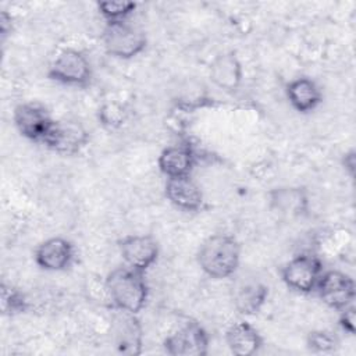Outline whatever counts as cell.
<instances>
[{"mask_svg": "<svg viewBox=\"0 0 356 356\" xmlns=\"http://www.w3.org/2000/svg\"><path fill=\"white\" fill-rule=\"evenodd\" d=\"M202 271L214 280L235 274L241 261V245L228 234H214L204 239L196 254Z\"/></svg>", "mask_w": 356, "mask_h": 356, "instance_id": "6da1fadb", "label": "cell"}, {"mask_svg": "<svg viewBox=\"0 0 356 356\" xmlns=\"http://www.w3.org/2000/svg\"><path fill=\"white\" fill-rule=\"evenodd\" d=\"M108 300L117 310L138 314L149 298V286L145 273L129 267L113 270L104 281Z\"/></svg>", "mask_w": 356, "mask_h": 356, "instance_id": "7a4b0ae2", "label": "cell"}, {"mask_svg": "<svg viewBox=\"0 0 356 356\" xmlns=\"http://www.w3.org/2000/svg\"><path fill=\"white\" fill-rule=\"evenodd\" d=\"M102 42L107 54L121 60L136 57L147 43L145 32L128 21L106 24Z\"/></svg>", "mask_w": 356, "mask_h": 356, "instance_id": "3957f363", "label": "cell"}, {"mask_svg": "<svg viewBox=\"0 0 356 356\" xmlns=\"http://www.w3.org/2000/svg\"><path fill=\"white\" fill-rule=\"evenodd\" d=\"M47 76L63 85L86 86L92 78V67L82 51L64 49L50 64Z\"/></svg>", "mask_w": 356, "mask_h": 356, "instance_id": "277c9868", "label": "cell"}, {"mask_svg": "<svg viewBox=\"0 0 356 356\" xmlns=\"http://www.w3.org/2000/svg\"><path fill=\"white\" fill-rule=\"evenodd\" d=\"M321 273V260L310 253H300L292 257L281 268V277L285 285L299 293L313 292Z\"/></svg>", "mask_w": 356, "mask_h": 356, "instance_id": "5b68a950", "label": "cell"}, {"mask_svg": "<svg viewBox=\"0 0 356 356\" xmlns=\"http://www.w3.org/2000/svg\"><path fill=\"white\" fill-rule=\"evenodd\" d=\"M314 291H317L327 306L335 310H342L353 305L356 295L353 278L339 270L323 271Z\"/></svg>", "mask_w": 356, "mask_h": 356, "instance_id": "8992f818", "label": "cell"}, {"mask_svg": "<svg viewBox=\"0 0 356 356\" xmlns=\"http://www.w3.org/2000/svg\"><path fill=\"white\" fill-rule=\"evenodd\" d=\"M88 142L89 134L81 122L63 120L53 122L43 145L58 154L74 156L79 153Z\"/></svg>", "mask_w": 356, "mask_h": 356, "instance_id": "52a82bcc", "label": "cell"}, {"mask_svg": "<svg viewBox=\"0 0 356 356\" xmlns=\"http://www.w3.org/2000/svg\"><path fill=\"white\" fill-rule=\"evenodd\" d=\"M164 350L171 356H204L209 350V335L196 321H188L164 339Z\"/></svg>", "mask_w": 356, "mask_h": 356, "instance_id": "ba28073f", "label": "cell"}, {"mask_svg": "<svg viewBox=\"0 0 356 356\" xmlns=\"http://www.w3.org/2000/svg\"><path fill=\"white\" fill-rule=\"evenodd\" d=\"M13 120L17 131L26 139L43 143L54 120L38 103H21L14 108Z\"/></svg>", "mask_w": 356, "mask_h": 356, "instance_id": "9c48e42d", "label": "cell"}, {"mask_svg": "<svg viewBox=\"0 0 356 356\" xmlns=\"http://www.w3.org/2000/svg\"><path fill=\"white\" fill-rule=\"evenodd\" d=\"M127 267L146 273L159 257V245L150 235H128L118 242Z\"/></svg>", "mask_w": 356, "mask_h": 356, "instance_id": "30bf717a", "label": "cell"}, {"mask_svg": "<svg viewBox=\"0 0 356 356\" xmlns=\"http://www.w3.org/2000/svg\"><path fill=\"white\" fill-rule=\"evenodd\" d=\"M114 346L124 355H139L142 352V325L134 313L117 310L111 325Z\"/></svg>", "mask_w": 356, "mask_h": 356, "instance_id": "8fae6325", "label": "cell"}, {"mask_svg": "<svg viewBox=\"0 0 356 356\" xmlns=\"http://www.w3.org/2000/svg\"><path fill=\"white\" fill-rule=\"evenodd\" d=\"M270 209L282 218H299L309 213V196L300 186H280L268 192Z\"/></svg>", "mask_w": 356, "mask_h": 356, "instance_id": "7c38bea8", "label": "cell"}, {"mask_svg": "<svg viewBox=\"0 0 356 356\" xmlns=\"http://www.w3.org/2000/svg\"><path fill=\"white\" fill-rule=\"evenodd\" d=\"M74 254V245L68 239L54 236L38 245L35 250V261L42 270L63 271L71 266Z\"/></svg>", "mask_w": 356, "mask_h": 356, "instance_id": "4fadbf2b", "label": "cell"}, {"mask_svg": "<svg viewBox=\"0 0 356 356\" xmlns=\"http://www.w3.org/2000/svg\"><path fill=\"white\" fill-rule=\"evenodd\" d=\"M209 76L211 82L221 90H236L243 78L242 63L235 51H225L218 54L210 64Z\"/></svg>", "mask_w": 356, "mask_h": 356, "instance_id": "5bb4252c", "label": "cell"}, {"mask_svg": "<svg viewBox=\"0 0 356 356\" xmlns=\"http://www.w3.org/2000/svg\"><path fill=\"white\" fill-rule=\"evenodd\" d=\"M164 193L171 204L184 211H197L203 206V193L191 175L167 178Z\"/></svg>", "mask_w": 356, "mask_h": 356, "instance_id": "9a60e30c", "label": "cell"}, {"mask_svg": "<svg viewBox=\"0 0 356 356\" xmlns=\"http://www.w3.org/2000/svg\"><path fill=\"white\" fill-rule=\"evenodd\" d=\"M196 161V154L189 143L171 145L161 150L157 164L161 174L167 178L191 175Z\"/></svg>", "mask_w": 356, "mask_h": 356, "instance_id": "2e32d148", "label": "cell"}, {"mask_svg": "<svg viewBox=\"0 0 356 356\" xmlns=\"http://www.w3.org/2000/svg\"><path fill=\"white\" fill-rule=\"evenodd\" d=\"M225 341L235 356H252L263 345L260 332L248 321L234 323L225 332Z\"/></svg>", "mask_w": 356, "mask_h": 356, "instance_id": "e0dca14e", "label": "cell"}, {"mask_svg": "<svg viewBox=\"0 0 356 356\" xmlns=\"http://www.w3.org/2000/svg\"><path fill=\"white\" fill-rule=\"evenodd\" d=\"M285 93L292 108L303 114L313 111L323 100V95L317 83L306 76L292 79L286 85Z\"/></svg>", "mask_w": 356, "mask_h": 356, "instance_id": "ac0fdd59", "label": "cell"}, {"mask_svg": "<svg viewBox=\"0 0 356 356\" xmlns=\"http://www.w3.org/2000/svg\"><path fill=\"white\" fill-rule=\"evenodd\" d=\"M268 296V288L260 281H239L232 291L235 309L245 316L256 314Z\"/></svg>", "mask_w": 356, "mask_h": 356, "instance_id": "d6986e66", "label": "cell"}, {"mask_svg": "<svg viewBox=\"0 0 356 356\" xmlns=\"http://www.w3.org/2000/svg\"><path fill=\"white\" fill-rule=\"evenodd\" d=\"M0 303H1L3 314H8V316L25 313L29 306L25 295L17 288L7 284H1Z\"/></svg>", "mask_w": 356, "mask_h": 356, "instance_id": "ffe728a7", "label": "cell"}, {"mask_svg": "<svg viewBox=\"0 0 356 356\" xmlns=\"http://www.w3.org/2000/svg\"><path fill=\"white\" fill-rule=\"evenodd\" d=\"M136 10L134 1H99L97 11L107 24L127 21L129 15Z\"/></svg>", "mask_w": 356, "mask_h": 356, "instance_id": "44dd1931", "label": "cell"}, {"mask_svg": "<svg viewBox=\"0 0 356 356\" xmlns=\"http://www.w3.org/2000/svg\"><path fill=\"white\" fill-rule=\"evenodd\" d=\"M99 120L104 127L117 128L125 121V110L117 103H106L99 108Z\"/></svg>", "mask_w": 356, "mask_h": 356, "instance_id": "7402d4cb", "label": "cell"}, {"mask_svg": "<svg viewBox=\"0 0 356 356\" xmlns=\"http://www.w3.org/2000/svg\"><path fill=\"white\" fill-rule=\"evenodd\" d=\"M337 345L335 337L328 331H312L307 335V348L317 353L331 352Z\"/></svg>", "mask_w": 356, "mask_h": 356, "instance_id": "603a6c76", "label": "cell"}, {"mask_svg": "<svg viewBox=\"0 0 356 356\" xmlns=\"http://www.w3.org/2000/svg\"><path fill=\"white\" fill-rule=\"evenodd\" d=\"M339 312H341L339 320H338L339 327H341L345 332L353 335V334H355V320H356L355 306L350 305V306H348V307H345V309H342V310H339Z\"/></svg>", "mask_w": 356, "mask_h": 356, "instance_id": "cb8c5ba5", "label": "cell"}, {"mask_svg": "<svg viewBox=\"0 0 356 356\" xmlns=\"http://www.w3.org/2000/svg\"><path fill=\"white\" fill-rule=\"evenodd\" d=\"M342 165H343L345 171L349 174V177H353L355 165H356V153L353 149H350L349 152H346L342 156Z\"/></svg>", "mask_w": 356, "mask_h": 356, "instance_id": "d4e9b609", "label": "cell"}, {"mask_svg": "<svg viewBox=\"0 0 356 356\" xmlns=\"http://www.w3.org/2000/svg\"><path fill=\"white\" fill-rule=\"evenodd\" d=\"M0 31L3 36H6L8 31H11V17L4 11L0 15Z\"/></svg>", "mask_w": 356, "mask_h": 356, "instance_id": "484cf974", "label": "cell"}]
</instances>
